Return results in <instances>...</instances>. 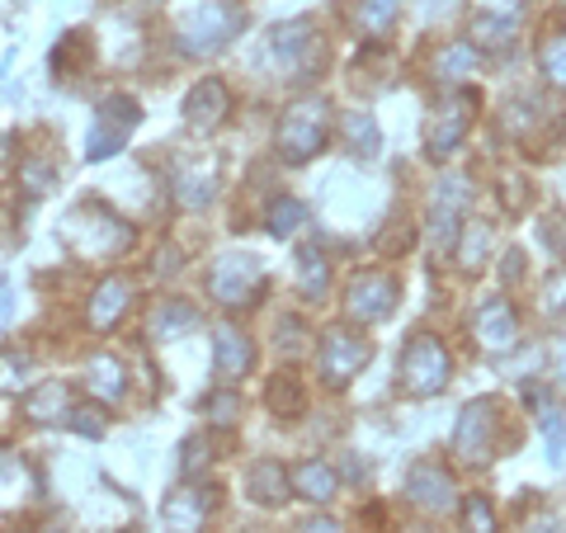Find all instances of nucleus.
Listing matches in <instances>:
<instances>
[{
  "mask_svg": "<svg viewBox=\"0 0 566 533\" xmlns=\"http://www.w3.org/2000/svg\"><path fill=\"white\" fill-rule=\"evenodd\" d=\"M303 222H307V208L297 203V199H279V203L270 208V232H274V237H289V232H297Z\"/></svg>",
  "mask_w": 566,
  "mask_h": 533,
  "instance_id": "nucleus-29",
  "label": "nucleus"
},
{
  "mask_svg": "<svg viewBox=\"0 0 566 533\" xmlns=\"http://www.w3.org/2000/svg\"><path fill=\"white\" fill-rule=\"evenodd\" d=\"M203 411H208L212 425H237V416H241V397H237V393H212V397L203 401Z\"/></svg>",
  "mask_w": 566,
  "mask_h": 533,
  "instance_id": "nucleus-33",
  "label": "nucleus"
},
{
  "mask_svg": "<svg viewBox=\"0 0 566 533\" xmlns=\"http://www.w3.org/2000/svg\"><path fill=\"white\" fill-rule=\"evenodd\" d=\"M472 39L486 48H505V43H515V20H491V14H482V20H472Z\"/></svg>",
  "mask_w": 566,
  "mask_h": 533,
  "instance_id": "nucleus-28",
  "label": "nucleus"
},
{
  "mask_svg": "<svg viewBox=\"0 0 566 533\" xmlns=\"http://www.w3.org/2000/svg\"><path fill=\"white\" fill-rule=\"evenodd\" d=\"M43 533H71V524H66V520H48Z\"/></svg>",
  "mask_w": 566,
  "mask_h": 533,
  "instance_id": "nucleus-40",
  "label": "nucleus"
},
{
  "mask_svg": "<svg viewBox=\"0 0 566 533\" xmlns=\"http://www.w3.org/2000/svg\"><path fill=\"white\" fill-rule=\"evenodd\" d=\"M137 118H142V109H137L133 95H109V100H99L95 123H91V147H85V156H91V161H109V156H118L123 142L133 137Z\"/></svg>",
  "mask_w": 566,
  "mask_h": 533,
  "instance_id": "nucleus-3",
  "label": "nucleus"
},
{
  "mask_svg": "<svg viewBox=\"0 0 566 533\" xmlns=\"http://www.w3.org/2000/svg\"><path fill=\"white\" fill-rule=\"evenodd\" d=\"M416 533H430V529H416Z\"/></svg>",
  "mask_w": 566,
  "mask_h": 533,
  "instance_id": "nucleus-42",
  "label": "nucleus"
},
{
  "mask_svg": "<svg viewBox=\"0 0 566 533\" xmlns=\"http://www.w3.org/2000/svg\"><path fill=\"white\" fill-rule=\"evenodd\" d=\"M297 264H303V293H322L326 289V260H322V251L316 245H307L303 255H297Z\"/></svg>",
  "mask_w": 566,
  "mask_h": 533,
  "instance_id": "nucleus-32",
  "label": "nucleus"
},
{
  "mask_svg": "<svg viewBox=\"0 0 566 533\" xmlns=\"http://www.w3.org/2000/svg\"><path fill=\"white\" fill-rule=\"evenodd\" d=\"M458 453L468 458V463H486V458L495 453V401H476L463 411V420H458Z\"/></svg>",
  "mask_w": 566,
  "mask_h": 533,
  "instance_id": "nucleus-9",
  "label": "nucleus"
},
{
  "mask_svg": "<svg viewBox=\"0 0 566 533\" xmlns=\"http://www.w3.org/2000/svg\"><path fill=\"white\" fill-rule=\"evenodd\" d=\"M345 137H349V147L359 156H378V123H374V114H349L345 118Z\"/></svg>",
  "mask_w": 566,
  "mask_h": 533,
  "instance_id": "nucleus-26",
  "label": "nucleus"
},
{
  "mask_svg": "<svg viewBox=\"0 0 566 533\" xmlns=\"http://www.w3.org/2000/svg\"><path fill=\"white\" fill-rule=\"evenodd\" d=\"M232 114V95H227V85L218 76H208L199 81L189 91L185 100V123H189V133H212V128H222V118Z\"/></svg>",
  "mask_w": 566,
  "mask_h": 533,
  "instance_id": "nucleus-10",
  "label": "nucleus"
},
{
  "mask_svg": "<svg viewBox=\"0 0 566 533\" xmlns=\"http://www.w3.org/2000/svg\"><path fill=\"white\" fill-rule=\"evenodd\" d=\"M543 71L553 76V85H562V91H566V33L543 39Z\"/></svg>",
  "mask_w": 566,
  "mask_h": 533,
  "instance_id": "nucleus-31",
  "label": "nucleus"
},
{
  "mask_svg": "<svg viewBox=\"0 0 566 533\" xmlns=\"http://www.w3.org/2000/svg\"><path fill=\"white\" fill-rule=\"evenodd\" d=\"M260 289H264V270L251 255H222L208 274V293L218 297L222 307H251Z\"/></svg>",
  "mask_w": 566,
  "mask_h": 533,
  "instance_id": "nucleus-5",
  "label": "nucleus"
},
{
  "mask_svg": "<svg viewBox=\"0 0 566 533\" xmlns=\"http://www.w3.org/2000/svg\"><path fill=\"white\" fill-rule=\"evenodd\" d=\"M241 24H245L241 6H232V0H208V6L189 10L180 20V52H185V58H208V52H222L241 33Z\"/></svg>",
  "mask_w": 566,
  "mask_h": 533,
  "instance_id": "nucleus-1",
  "label": "nucleus"
},
{
  "mask_svg": "<svg viewBox=\"0 0 566 533\" xmlns=\"http://www.w3.org/2000/svg\"><path fill=\"white\" fill-rule=\"evenodd\" d=\"M293 482H297V491H303L307 501H331L335 495V477H331V468L322 463V458H312V463L297 468Z\"/></svg>",
  "mask_w": 566,
  "mask_h": 533,
  "instance_id": "nucleus-22",
  "label": "nucleus"
},
{
  "mask_svg": "<svg viewBox=\"0 0 566 533\" xmlns=\"http://www.w3.org/2000/svg\"><path fill=\"white\" fill-rule=\"evenodd\" d=\"M24 416L39 420V425L66 420V416H71V387H66V383H43V387H33V393L24 397Z\"/></svg>",
  "mask_w": 566,
  "mask_h": 533,
  "instance_id": "nucleus-16",
  "label": "nucleus"
},
{
  "mask_svg": "<svg viewBox=\"0 0 566 533\" xmlns=\"http://www.w3.org/2000/svg\"><path fill=\"white\" fill-rule=\"evenodd\" d=\"M193 326H199V312H193L189 302H161L147 322V335L151 341H175L180 331H193Z\"/></svg>",
  "mask_w": 566,
  "mask_h": 533,
  "instance_id": "nucleus-19",
  "label": "nucleus"
},
{
  "mask_svg": "<svg viewBox=\"0 0 566 533\" xmlns=\"http://www.w3.org/2000/svg\"><path fill=\"white\" fill-rule=\"evenodd\" d=\"M20 180L29 194H48L52 185H57V166L43 161V156H29V161L20 166Z\"/></svg>",
  "mask_w": 566,
  "mask_h": 533,
  "instance_id": "nucleus-30",
  "label": "nucleus"
},
{
  "mask_svg": "<svg viewBox=\"0 0 566 533\" xmlns=\"http://www.w3.org/2000/svg\"><path fill=\"white\" fill-rule=\"evenodd\" d=\"M397 10H401V0H359V10H354V20H359L364 29L382 33L387 24L397 20Z\"/></svg>",
  "mask_w": 566,
  "mask_h": 533,
  "instance_id": "nucleus-27",
  "label": "nucleus"
},
{
  "mask_svg": "<svg viewBox=\"0 0 566 533\" xmlns=\"http://www.w3.org/2000/svg\"><path fill=\"white\" fill-rule=\"evenodd\" d=\"M66 425L76 435H104V420H99V411H91V406H71V416H66Z\"/></svg>",
  "mask_w": 566,
  "mask_h": 533,
  "instance_id": "nucleus-36",
  "label": "nucleus"
},
{
  "mask_svg": "<svg viewBox=\"0 0 566 533\" xmlns=\"http://www.w3.org/2000/svg\"><path fill=\"white\" fill-rule=\"evenodd\" d=\"M128 302H133V283L128 279H104L95 297H91V326L95 331H114L123 322V312H128Z\"/></svg>",
  "mask_w": 566,
  "mask_h": 533,
  "instance_id": "nucleus-15",
  "label": "nucleus"
},
{
  "mask_svg": "<svg viewBox=\"0 0 566 533\" xmlns=\"http://www.w3.org/2000/svg\"><path fill=\"white\" fill-rule=\"evenodd\" d=\"M434 71H439V81H468L472 71H476V48L472 43H449L444 52L434 58Z\"/></svg>",
  "mask_w": 566,
  "mask_h": 533,
  "instance_id": "nucleus-21",
  "label": "nucleus"
},
{
  "mask_svg": "<svg viewBox=\"0 0 566 533\" xmlns=\"http://www.w3.org/2000/svg\"><path fill=\"white\" fill-rule=\"evenodd\" d=\"M245 482H251V495L260 505H279L283 495H289V472H283L279 463H270V458L245 472Z\"/></svg>",
  "mask_w": 566,
  "mask_h": 533,
  "instance_id": "nucleus-20",
  "label": "nucleus"
},
{
  "mask_svg": "<svg viewBox=\"0 0 566 533\" xmlns=\"http://www.w3.org/2000/svg\"><path fill=\"white\" fill-rule=\"evenodd\" d=\"M472 331H476V341H482L486 349H510L515 345V307L510 302H482L472 316Z\"/></svg>",
  "mask_w": 566,
  "mask_h": 533,
  "instance_id": "nucleus-12",
  "label": "nucleus"
},
{
  "mask_svg": "<svg viewBox=\"0 0 566 533\" xmlns=\"http://www.w3.org/2000/svg\"><path fill=\"white\" fill-rule=\"evenodd\" d=\"M208 463H212V449H208V443H203V439H185V449H180V472H185V477H199Z\"/></svg>",
  "mask_w": 566,
  "mask_h": 533,
  "instance_id": "nucleus-35",
  "label": "nucleus"
},
{
  "mask_svg": "<svg viewBox=\"0 0 566 533\" xmlns=\"http://www.w3.org/2000/svg\"><path fill=\"white\" fill-rule=\"evenodd\" d=\"M6 316H10V297L0 293V322H6Z\"/></svg>",
  "mask_w": 566,
  "mask_h": 533,
  "instance_id": "nucleus-41",
  "label": "nucleus"
},
{
  "mask_svg": "<svg viewBox=\"0 0 566 533\" xmlns=\"http://www.w3.org/2000/svg\"><path fill=\"white\" fill-rule=\"evenodd\" d=\"M85 383H91V393L99 401H123V393H128V378H123V364L114 354H95V359L85 364Z\"/></svg>",
  "mask_w": 566,
  "mask_h": 533,
  "instance_id": "nucleus-18",
  "label": "nucleus"
},
{
  "mask_svg": "<svg viewBox=\"0 0 566 533\" xmlns=\"http://www.w3.org/2000/svg\"><path fill=\"white\" fill-rule=\"evenodd\" d=\"M208 510H212V495L208 491L180 487V491H170V501H166V524L175 533H199L203 520H208Z\"/></svg>",
  "mask_w": 566,
  "mask_h": 533,
  "instance_id": "nucleus-14",
  "label": "nucleus"
},
{
  "mask_svg": "<svg viewBox=\"0 0 566 533\" xmlns=\"http://www.w3.org/2000/svg\"><path fill=\"white\" fill-rule=\"evenodd\" d=\"M270 411L274 416H303V387H297V378L279 373L270 383Z\"/></svg>",
  "mask_w": 566,
  "mask_h": 533,
  "instance_id": "nucleus-25",
  "label": "nucleus"
},
{
  "mask_svg": "<svg viewBox=\"0 0 566 533\" xmlns=\"http://www.w3.org/2000/svg\"><path fill=\"white\" fill-rule=\"evenodd\" d=\"M326 128H331V109H326V100H303V104H293L289 114H283L279 123V151L289 156V161H312L316 151H322V142H326Z\"/></svg>",
  "mask_w": 566,
  "mask_h": 533,
  "instance_id": "nucleus-2",
  "label": "nucleus"
},
{
  "mask_svg": "<svg viewBox=\"0 0 566 533\" xmlns=\"http://www.w3.org/2000/svg\"><path fill=\"white\" fill-rule=\"evenodd\" d=\"M449 383V349L434 335H416L401 354V387L411 397H430Z\"/></svg>",
  "mask_w": 566,
  "mask_h": 533,
  "instance_id": "nucleus-4",
  "label": "nucleus"
},
{
  "mask_svg": "<svg viewBox=\"0 0 566 533\" xmlns=\"http://www.w3.org/2000/svg\"><path fill=\"white\" fill-rule=\"evenodd\" d=\"M543 430H547V439H553V463H562V458H566V430H562V416H557V411H543Z\"/></svg>",
  "mask_w": 566,
  "mask_h": 533,
  "instance_id": "nucleus-37",
  "label": "nucleus"
},
{
  "mask_svg": "<svg viewBox=\"0 0 566 533\" xmlns=\"http://www.w3.org/2000/svg\"><path fill=\"white\" fill-rule=\"evenodd\" d=\"M364 364H368V341L364 335H354L345 326H335V331L322 335V378L331 387H345Z\"/></svg>",
  "mask_w": 566,
  "mask_h": 533,
  "instance_id": "nucleus-7",
  "label": "nucleus"
},
{
  "mask_svg": "<svg viewBox=\"0 0 566 533\" xmlns=\"http://www.w3.org/2000/svg\"><path fill=\"white\" fill-rule=\"evenodd\" d=\"M212 359H218L222 378H241V373L251 368L255 354H251V341H245L237 326H222V331H218V345H212Z\"/></svg>",
  "mask_w": 566,
  "mask_h": 533,
  "instance_id": "nucleus-17",
  "label": "nucleus"
},
{
  "mask_svg": "<svg viewBox=\"0 0 566 533\" xmlns=\"http://www.w3.org/2000/svg\"><path fill=\"white\" fill-rule=\"evenodd\" d=\"M458 208H463V180H444V185H439V203H434L439 241H449L453 222H458Z\"/></svg>",
  "mask_w": 566,
  "mask_h": 533,
  "instance_id": "nucleus-23",
  "label": "nucleus"
},
{
  "mask_svg": "<svg viewBox=\"0 0 566 533\" xmlns=\"http://www.w3.org/2000/svg\"><path fill=\"white\" fill-rule=\"evenodd\" d=\"M175 203L180 208H203L212 199V175H193V170H180L175 175Z\"/></svg>",
  "mask_w": 566,
  "mask_h": 533,
  "instance_id": "nucleus-24",
  "label": "nucleus"
},
{
  "mask_svg": "<svg viewBox=\"0 0 566 533\" xmlns=\"http://www.w3.org/2000/svg\"><path fill=\"white\" fill-rule=\"evenodd\" d=\"M472 109H476V100L472 95H449L444 104L434 109V118H430V156H453L458 147H463V137H468V128H472Z\"/></svg>",
  "mask_w": 566,
  "mask_h": 533,
  "instance_id": "nucleus-8",
  "label": "nucleus"
},
{
  "mask_svg": "<svg viewBox=\"0 0 566 533\" xmlns=\"http://www.w3.org/2000/svg\"><path fill=\"white\" fill-rule=\"evenodd\" d=\"M392 302H397V283L387 279V274H364V279H354V289H349V316L354 322H382L387 312H392Z\"/></svg>",
  "mask_w": 566,
  "mask_h": 533,
  "instance_id": "nucleus-11",
  "label": "nucleus"
},
{
  "mask_svg": "<svg viewBox=\"0 0 566 533\" xmlns=\"http://www.w3.org/2000/svg\"><path fill=\"white\" fill-rule=\"evenodd\" d=\"M463 533H495V514L486 495H472L468 510H463Z\"/></svg>",
  "mask_w": 566,
  "mask_h": 533,
  "instance_id": "nucleus-34",
  "label": "nucleus"
},
{
  "mask_svg": "<svg viewBox=\"0 0 566 533\" xmlns=\"http://www.w3.org/2000/svg\"><path fill=\"white\" fill-rule=\"evenodd\" d=\"M406 491H411V501L420 510H449L453 505V477L444 468H434V463H420L411 472V482H406Z\"/></svg>",
  "mask_w": 566,
  "mask_h": 533,
  "instance_id": "nucleus-13",
  "label": "nucleus"
},
{
  "mask_svg": "<svg viewBox=\"0 0 566 533\" xmlns=\"http://www.w3.org/2000/svg\"><path fill=\"white\" fill-rule=\"evenodd\" d=\"M312 33H316L312 20H293V24H279L270 39V62L289 71L293 81H312L316 62H322V43Z\"/></svg>",
  "mask_w": 566,
  "mask_h": 533,
  "instance_id": "nucleus-6",
  "label": "nucleus"
},
{
  "mask_svg": "<svg viewBox=\"0 0 566 533\" xmlns=\"http://www.w3.org/2000/svg\"><path fill=\"white\" fill-rule=\"evenodd\" d=\"M482 255H486V227H476V222H472L468 245H463V260L472 264V260H482Z\"/></svg>",
  "mask_w": 566,
  "mask_h": 533,
  "instance_id": "nucleus-38",
  "label": "nucleus"
},
{
  "mask_svg": "<svg viewBox=\"0 0 566 533\" xmlns=\"http://www.w3.org/2000/svg\"><path fill=\"white\" fill-rule=\"evenodd\" d=\"M303 533H340V524L335 520H312V524H303Z\"/></svg>",
  "mask_w": 566,
  "mask_h": 533,
  "instance_id": "nucleus-39",
  "label": "nucleus"
}]
</instances>
